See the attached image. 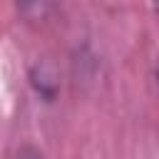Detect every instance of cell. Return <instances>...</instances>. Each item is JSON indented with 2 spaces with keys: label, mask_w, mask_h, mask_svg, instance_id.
I'll return each instance as SVG.
<instances>
[{
  "label": "cell",
  "mask_w": 159,
  "mask_h": 159,
  "mask_svg": "<svg viewBox=\"0 0 159 159\" xmlns=\"http://www.w3.org/2000/svg\"><path fill=\"white\" fill-rule=\"evenodd\" d=\"M10 159H45V157H42V152H40L37 147H32V144H22V147L15 149V154H12Z\"/></svg>",
  "instance_id": "1"
}]
</instances>
